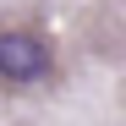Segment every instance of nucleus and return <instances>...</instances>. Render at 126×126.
<instances>
[{"label": "nucleus", "instance_id": "f257e3e1", "mask_svg": "<svg viewBox=\"0 0 126 126\" xmlns=\"http://www.w3.org/2000/svg\"><path fill=\"white\" fill-rule=\"evenodd\" d=\"M44 71H49V44L44 38H33L22 28L0 33V77L6 82H38Z\"/></svg>", "mask_w": 126, "mask_h": 126}]
</instances>
